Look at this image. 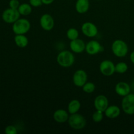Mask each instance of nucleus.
<instances>
[{"mask_svg":"<svg viewBox=\"0 0 134 134\" xmlns=\"http://www.w3.org/2000/svg\"><path fill=\"white\" fill-rule=\"evenodd\" d=\"M57 62L62 68H69L75 62V56L69 51H61L57 56Z\"/></svg>","mask_w":134,"mask_h":134,"instance_id":"f257e3e1","label":"nucleus"},{"mask_svg":"<svg viewBox=\"0 0 134 134\" xmlns=\"http://www.w3.org/2000/svg\"><path fill=\"white\" fill-rule=\"evenodd\" d=\"M31 28L30 21L26 18H19L13 23V31L16 35H24Z\"/></svg>","mask_w":134,"mask_h":134,"instance_id":"f03ea898","label":"nucleus"},{"mask_svg":"<svg viewBox=\"0 0 134 134\" xmlns=\"http://www.w3.org/2000/svg\"><path fill=\"white\" fill-rule=\"evenodd\" d=\"M113 53L116 57H125L128 52V47L126 43L120 39H116L113 43L111 46Z\"/></svg>","mask_w":134,"mask_h":134,"instance_id":"7ed1b4c3","label":"nucleus"},{"mask_svg":"<svg viewBox=\"0 0 134 134\" xmlns=\"http://www.w3.org/2000/svg\"><path fill=\"white\" fill-rule=\"evenodd\" d=\"M68 123L71 128L75 130L83 129L86 124V120L82 115L79 113L71 115L68 119Z\"/></svg>","mask_w":134,"mask_h":134,"instance_id":"20e7f679","label":"nucleus"},{"mask_svg":"<svg viewBox=\"0 0 134 134\" xmlns=\"http://www.w3.org/2000/svg\"><path fill=\"white\" fill-rule=\"evenodd\" d=\"M122 108L126 114L134 115V94H128L122 100Z\"/></svg>","mask_w":134,"mask_h":134,"instance_id":"39448f33","label":"nucleus"},{"mask_svg":"<svg viewBox=\"0 0 134 134\" xmlns=\"http://www.w3.org/2000/svg\"><path fill=\"white\" fill-rule=\"evenodd\" d=\"M20 14L18 9L9 8L3 11L2 14V18L5 22L9 24L14 23L20 18Z\"/></svg>","mask_w":134,"mask_h":134,"instance_id":"423d86ee","label":"nucleus"},{"mask_svg":"<svg viewBox=\"0 0 134 134\" xmlns=\"http://www.w3.org/2000/svg\"><path fill=\"white\" fill-rule=\"evenodd\" d=\"M99 70L104 76L109 77L115 73V65L111 60H103L99 65Z\"/></svg>","mask_w":134,"mask_h":134,"instance_id":"0eeeda50","label":"nucleus"},{"mask_svg":"<svg viewBox=\"0 0 134 134\" xmlns=\"http://www.w3.org/2000/svg\"><path fill=\"white\" fill-rule=\"evenodd\" d=\"M81 31L85 36L90 38L94 37L98 34L97 26L94 23L90 22H86L82 24L81 26Z\"/></svg>","mask_w":134,"mask_h":134,"instance_id":"6e6552de","label":"nucleus"},{"mask_svg":"<svg viewBox=\"0 0 134 134\" xmlns=\"http://www.w3.org/2000/svg\"><path fill=\"white\" fill-rule=\"evenodd\" d=\"M87 73L83 69H78L74 73L73 75V82L76 86L82 87L87 82Z\"/></svg>","mask_w":134,"mask_h":134,"instance_id":"1a4fd4ad","label":"nucleus"},{"mask_svg":"<svg viewBox=\"0 0 134 134\" xmlns=\"http://www.w3.org/2000/svg\"><path fill=\"white\" fill-rule=\"evenodd\" d=\"M41 27L45 31H51L54 26V20L53 17L49 14H44L40 18Z\"/></svg>","mask_w":134,"mask_h":134,"instance_id":"9d476101","label":"nucleus"},{"mask_svg":"<svg viewBox=\"0 0 134 134\" xmlns=\"http://www.w3.org/2000/svg\"><path fill=\"white\" fill-rule=\"evenodd\" d=\"M103 50V47L100 43L95 40L90 41L87 44H86L85 51L86 53L90 55H95L99 52H102Z\"/></svg>","mask_w":134,"mask_h":134,"instance_id":"9b49d317","label":"nucleus"},{"mask_svg":"<svg viewBox=\"0 0 134 134\" xmlns=\"http://www.w3.org/2000/svg\"><path fill=\"white\" fill-rule=\"evenodd\" d=\"M94 107L96 109L104 112L109 106V101L104 95H99L94 99Z\"/></svg>","mask_w":134,"mask_h":134,"instance_id":"f8f14e48","label":"nucleus"},{"mask_svg":"<svg viewBox=\"0 0 134 134\" xmlns=\"http://www.w3.org/2000/svg\"><path fill=\"white\" fill-rule=\"evenodd\" d=\"M69 47H70L71 51L73 52L79 54L85 51L86 44L82 39L77 38L74 40L71 41L69 43Z\"/></svg>","mask_w":134,"mask_h":134,"instance_id":"ddd939ff","label":"nucleus"},{"mask_svg":"<svg viewBox=\"0 0 134 134\" xmlns=\"http://www.w3.org/2000/svg\"><path fill=\"white\" fill-rule=\"evenodd\" d=\"M115 90L118 95L124 97L130 93L131 87L127 82H119L115 86Z\"/></svg>","mask_w":134,"mask_h":134,"instance_id":"4468645a","label":"nucleus"},{"mask_svg":"<svg viewBox=\"0 0 134 134\" xmlns=\"http://www.w3.org/2000/svg\"><path fill=\"white\" fill-rule=\"evenodd\" d=\"M69 115L65 110L58 109L54 113L53 118L56 122L58 123H64L68 121Z\"/></svg>","mask_w":134,"mask_h":134,"instance_id":"2eb2a0df","label":"nucleus"},{"mask_svg":"<svg viewBox=\"0 0 134 134\" xmlns=\"http://www.w3.org/2000/svg\"><path fill=\"white\" fill-rule=\"evenodd\" d=\"M105 115L108 119H114L117 118L120 114V109L117 105L108 106L105 111H104Z\"/></svg>","mask_w":134,"mask_h":134,"instance_id":"dca6fc26","label":"nucleus"},{"mask_svg":"<svg viewBox=\"0 0 134 134\" xmlns=\"http://www.w3.org/2000/svg\"><path fill=\"white\" fill-rule=\"evenodd\" d=\"M90 7L89 0H77L75 9L79 14H84L88 10Z\"/></svg>","mask_w":134,"mask_h":134,"instance_id":"f3484780","label":"nucleus"},{"mask_svg":"<svg viewBox=\"0 0 134 134\" xmlns=\"http://www.w3.org/2000/svg\"><path fill=\"white\" fill-rule=\"evenodd\" d=\"M81 105L79 101L77 99H73L68 104V113L70 115L77 113L81 109Z\"/></svg>","mask_w":134,"mask_h":134,"instance_id":"a211bd4d","label":"nucleus"},{"mask_svg":"<svg viewBox=\"0 0 134 134\" xmlns=\"http://www.w3.org/2000/svg\"><path fill=\"white\" fill-rule=\"evenodd\" d=\"M14 42L17 47L20 48H25L28 44V39L24 35H16L14 37Z\"/></svg>","mask_w":134,"mask_h":134,"instance_id":"6ab92c4d","label":"nucleus"},{"mask_svg":"<svg viewBox=\"0 0 134 134\" xmlns=\"http://www.w3.org/2000/svg\"><path fill=\"white\" fill-rule=\"evenodd\" d=\"M18 10L20 15L28 16L32 12V7L30 3H22L20 5Z\"/></svg>","mask_w":134,"mask_h":134,"instance_id":"aec40b11","label":"nucleus"},{"mask_svg":"<svg viewBox=\"0 0 134 134\" xmlns=\"http://www.w3.org/2000/svg\"><path fill=\"white\" fill-rule=\"evenodd\" d=\"M128 65L125 62H119L115 65V72L120 74L125 73L128 71Z\"/></svg>","mask_w":134,"mask_h":134,"instance_id":"412c9836","label":"nucleus"},{"mask_svg":"<svg viewBox=\"0 0 134 134\" xmlns=\"http://www.w3.org/2000/svg\"><path fill=\"white\" fill-rule=\"evenodd\" d=\"M79 34L78 30L74 27L69 28L67 31V37L71 41L77 39L79 37Z\"/></svg>","mask_w":134,"mask_h":134,"instance_id":"4be33fe9","label":"nucleus"},{"mask_svg":"<svg viewBox=\"0 0 134 134\" xmlns=\"http://www.w3.org/2000/svg\"><path fill=\"white\" fill-rule=\"evenodd\" d=\"M96 89V86L93 82H86L82 86V90L85 93L87 94H91L94 92Z\"/></svg>","mask_w":134,"mask_h":134,"instance_id":"5701e85b","label":"nucleus"},{"mask_svg":"<svg viewBox=\"0 0 134 134\" xmlns=\"http://www.w3.org/2000/svg\"><path fill=\"white\" fill-rule=\"evenodd\" d=\"M103 113L102 111L96 110L92 115V120L95 122H100L103 119Z\"/></svg>","mask_w":134,"mask_h":134,"instance_id":"b1692460","label":"nucleus"},{"mask_svg":"<svg viewBox=\"0 0 134 134\" xmlns=\"http://www.w3.org/2000/svg\"><path fill=\"white\" fill-rule=\"evenodd\" d=\"M5 133L7 134H16L17 133V130L15 126H8L7 127H6L5 130Z\"/></svg>","mask_w":134,"mask_h":134,"instance_id":"393cba45","label":"nucleus"},{"mask_svg":"<svg viewBox=\"0 0 134 134\" xmlns=\"http://www.w3.org/2000/svg\"><path fill=\"white\" fill-rule=\"evenodd\" d=\"M29 3L34 7H39L43 4L42 0H29Z\"/></svg>","mask_w":134,"mask_h":134,"instance_id":"a878e982","label":"nucleus"},{"mask_svg":"<svg viewBox=\"0 0 134 134\" xmlns=\"http://www.w3.org/2000/svg\"><path fill=\"white\" fill-rule=\"evenodd\" d=\"M20 2L18 0H10L9 1V7L11 9H18L20 6Z\"/></svg>","mask_w":134,"mask_h":134,"instance_id":"bb28decb","label":"nucleus"},{"mask_svg":"<svg viewBox=\"0 0 134 134\" xmlns=\"http://www.w3.org/2000/svg\"><path fill=\"white\" fill-rule=\"evenodd\" d=\"M42 1H43V3L44 5H48L52 4L54 1V0H42Z\"/></svg>","mask_w":134,"mask_h":134,"instance_id":"cd10ccee","label":"nucleus"},{"mask_svg":"<svg viewBox=\"0 0 134 134\" xmlns=\"http://www.w3.org/2000/svg\"><path fill=\"white\" fill-rule=\"evenodd\" d=\"M130 60L132 63L134 64V51L131 53L130 54Z\"/></svg>","mask_w":134,"mask_h":134,"instance_id":"c85d7f7f","label":"nucleus"},{"mask_svg":"<svg viewBox=\"0 0 134 134\" xmlns=\"http://www.w3.org/2000/svg\"><path fill=\"white\" fill-rule=\"evenodd\" d=\"M97 1H100V0H97Z\"/></svg>","mask_w":134,"mask_h":134,"instance_id":"c756f323","label":"nucleus"}]
</instances>
